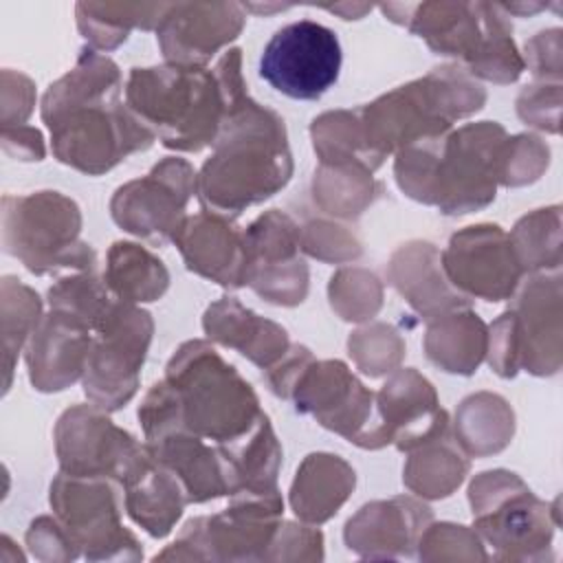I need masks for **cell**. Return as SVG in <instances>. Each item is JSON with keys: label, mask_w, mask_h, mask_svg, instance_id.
I'll return each instance as SVG.
<instances>
[{"label": "cell", "mask_w": 563, "mask_h": 563, "mask_svg": "<svg viewBox=\"0 0 563 563\" xmlns=\"http://www.w3.org/2000/svg\"><path fill=\"white\" fill-rule=\"evenodd\" d=\"M378 416L385 442H396L409 451L420 446L446 429V413L438 409L431 385L407 369L396 374L378 394Z\"/></svg>", "instance_id": "4fadbf2b"}, {"label": "cell", "mask_w": 563, "mask_h": 563, "mask_svg": "<svg viewBox=\"0 0 563 563\" xmlns=\"http://www.w3.org/2000/svg\"><path fill=\"white\" fill-rule=\"evenodd\" d=\"M196 187L191 167L169 158L143 178L121 187L112 200V218L125 231L163 242L180 229V216Z\"/></svg>", "instance_id": "30bf717a"}, {"label": "cell", "mask_w": 563, "mask_h": 563, "mask_svg": "<svg viewBox=\"0 0 563 563\" xmlns=\"http://www.w3.org/2000/svg\"><path fill=\"white\" fill-rule=\"evenodd\" d=\"M121 77L110 59L88 55L75 70L48 88L42 117L51 128L55 156L88 174H101L136 150H145L154 134L123 110Z\"/></svg>", "instance_id": "6da1fadb"}, {"label": "cell", "mask_w": 563, "mask_h": 563, "mask_svg": "<svg viewBox=\"0 0 563 563\" xmlns=\"http://www.w3.org/2000/svg\"><path fill=\"white\" fill-rule=\"evenodd\" d=\"M442 433L429 440L427 449L420 455H413L405 471V482L422 497H446L455 486H460L468 462L460 451L442 440Z\"/></svg>", "instance_id": "d6986e66"}, {"label": "cell", "mask_w": 563, "mask_h": 563, "mask_svg": "<svg viewBox=\"0 0 563 563\" xmlns=\"http://www.w3.org/2000/svg\"><path fill=\"white\" fill-rule=\"evenodd\" d=\"M51 506L86 559H141L143 550L123 528L117 490L106 477L59 475L51 486Z\"/></svg>", "instance_id": "52a82bcc"}, {"label": "cell", "mask_w": 563, "mask_h": 563, "mask_svg": "<svg viewBox=\"0 0 563 563\" xmlns=\"http://www.w3.org/2000/svg\"><path fill=\"white\" fill-rule=\"evenodd\" d=\"M108 279L121 301H154L167 288V271L136 244L119 242L110 251Z\"/></svg>", "instance_id": "ac0fdd59"}, {"label": "cell", "mask_w": 563, "mask_h": 563, "mask_svg": "<svg viewBox=\"0 0 563 563\" xmlns=\"http://www.w3.org/2000/svg\"><path fill=\"white\" fill-rule=\"evenodd\" d=\"M341 59V44L332 29L314 20H299L275 31L266 42L260 77L290 99L312 101L334 86Z\"/></svg>", "instance_id": "5b68a950"}, {"label": "cell", "mask_w": 563, "mask_h": 563, "mask_svg": "<svg viewBox=\"0 0 563 563\" xmlns=\"http://www.w3.org/2000/svg\"><path fill=\"white\" fill-rule=\"evenodd\" d=\"M130 517L152 537H165L183 512L187 495L178 477L147 449L143 462L123 482Z\"/></svg>", "instance_id": "9a60e30c"}, {"label": "cell", "mask_w": 563, "mask_h": 563, "mask_svg": "<svg viewBox=\"0 0 563 563\" xmlns=\"http://www.w3.org/2000/svg\"><path fill=\"white\" fill-rule=\"evenodd\" d=\"M174 242H178L189 271L231 288L246 284V242L227 222L198 213L180 224Z\"/></svg>", "instance_id": "5bb4252c"}, {"label": "cell", "mask_w": 563, "mask_h": 563, "mask_svg": "<svg viewBox=\"0 0 563 563\" xmlns=\"http://www.w3.org/2000/svg\"><path fill=\"white\" fill-rule=\"evenodd\" d=\"M57 453L62 468L79 477H117L121 484L134 473L147 449L117 429L92 409H68L57 424Z\"/></svg>", "instance_id": "9c48e42d"}, {"label": "cell", "mask_w": 563, "mask_h": 563, "mask_svg": "<svg viewBox=\"0 0 563 563\" xmlns=\"http://www.w3.org/2000/svg\"><path fill=\"white\" fill-rule=\"evenodd\" d=\"M429 523V508L411 499L376 501L361 508V512L347 521L345 543L365 559L409 556Z\"/></svg>", "instance_id": "7c38bea8"}, {"label": "cell", "mask_w": 563, "mask_h": 563, "mask_svg": "<svg viewBox=\"0 0 563 563\" xmlns=\"http://www.w3.org/2000/svg\"><path fill=\"white\" fill-rule=\"evenodd\" d=\"M475 528L497 548V559H543L552 526L548 508L506 471L482 473L471 486Z\"/></svg>", "instance_id": "277c9868"}, {"label": "cell", "mask_w": 563, "mask_h": 563, "mask_svg": "<svg viewBox=\"0 0 563 563\" xmlns=\"http://www.w3.org/2000/svg\"><path fill=\"white\" fill-rule=\"evenodd\" d=\"M205 330L222 345L238 347L262 367L284 356L288 345L284 328L260 319L233 299H224L207 310Z\"/></svg>", "instance_id": "2e32d148"}, {"label": "cell", "mask_w": 563, "mask_h": 563, "mask_svg": "<svg viewBox=\"0 0 563 563\" xmlns=\"http://www.w3.org/2000/svg\"><path fill=\"white\" fill-rule=\"evenodd\" d=\"M216 141L198 178L200 196L213 209L240 213L288 183L292 163L284 121L275 112L244 97L229 108Z\"/></svg>", "instance_id": "7a4b0ae2"}, {"label": "cell", "mask_w": 563, "mask_h": 563, "mask_svg": "<svg viewBox=\"0 0 563 563\" xmlns=\"http://www.w3.org/2000/svg\"><path fill=\"white\" fill-rule=\"evenodd\" d=\"M26 541L35 556L40 559H75L79 554L77 543L66 532L62 523H53L51 519L42 517L31 523Z\"/></svg>", "instance_id": "ffe728a7"}, {"label": "cell", "mask_w": 563, "mask_h": 563, "mask_svg": "<svg viewBox=\"0 0 563 563\" xmlns=\"http://www.w3.org/2000/svg\"><path fill=\"white\" fill-rule=\"evenodd\" d=\"M15 209L4 205V249L20 257L33 273H46L57 266L95 264L92 251L75 242L79 227L53 229L66 220L79 218V209L73 200L57 191H42L37 196L13 198Z\"/></svg>", "instance_id": "8992f818"}, {"label": "cell", "mask_w": 563, "mask_h": 563, "mask_svg": "<svg viewBox=\"0 0 563 563\" xmlns=\"http://www.w3.org/2000/svg\"><path fill=\"white\" fill-rule=\"evenodd\" d=\"M128 303H114L99 321V339L90 345L84 389L99 407L119 409L136 391V372L145 358L152 321Z\"/></svg>", "instance_id": "ba28073f"}, {"label": "cell", "mask_w": 563, "mask_h": 563, "mask_svg": "<svg viewBox=\"0 0 563 563\" xmlns=\"http://www.w3.org/2000/svg\"><path fill=\"white\" fill-rule=\"evenodd\" d=\"M444 268L455 286L486 301L506 299L521 275L510 238L493 224L455 233L444 253Z\"/></svg>", "instance_id": "8fae6325"}, {"label": "cell", "mask_w": 563, "mask_h": 563, "mask_svg": "<svg viewBox=\"0 0 563 563\" xmlns=\"http://www.w3.org/2000/svg\"><path fill=\"white\" fill-rule=\"evenodd\" d=\"M354 488V471L328 453H312L297 471L290 504L297 517L321 523L336 515Z\"/></svg>", "instance_id": "e0dca14e"}, {"label": "cell", "mask_w": 563, "mask_h": 563, "mask_svg": "<svg viewBox=\"0 0 563 563\" xmlns=\"http://www.w3.org/2000/svg\"><path fill=\"white\" fill-rule=\"evenodd\" d=\"M128 101L136 119L174 150L198 152L222 130L229 99L222 84L198 66L134 68Z\"/></svg>", "instance_id": "3957f363"}]
</instances>
